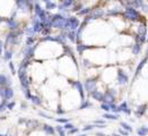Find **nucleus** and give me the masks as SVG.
Here are the masks:
<instances>
[{
	"label": "nucleus",
	"instance_id": "obj_1",
	"mask_svg": "<svg viewBox=\"0 0 148 136\" xmlns=\"http://www.w3.org/2000/svg\"><path fill=\"white\" fill-rule=\"evenodd\" d=\"M27 68L24 67H18V70L16 72V74L18 76V79H19V84H21V88L22 91L23 90H27L29 88L31 85V82H29V78H28V73H27Z\"/></svg>",
	"mask_w": 148,
	"mask_h": 136
},
{
	"label": "nucleus",
	"instance_id": "obj_2",
	"mask_svg": "<svg viewBox=\"0 0 148 136\" xmlns=\"http://www.w3.org/2000/svg\"><path fill=\"white\" fill-rule=\"evenodd\" d=\"M37 49V46H24L22 48V55H23V59L26 60H31L34 56H35V51Z\"/></svg>",
	"mask_w": 148,
	"mask_h": 136
},
{
	"label": "nucleus",
	"instance_id": "obj_3",
	"mask_svg": "<svg viewBox=\"0 0 148 136\" xmlns=\"http://www.w3.org/2000/svg\"><path fill=\"white\" fill-rule=\"evenodd\" d=\"M5 24L9 31H17L21 28V23L16 17H7L5 19Z\"/></svg>",
	"mask_w": 148,
	"mask_h": 136
},
{
	"label": "nucleus",
	"instance_id": "obj_4",
	"mask_svg": "<svg viewBox=\"0 0 148 136\" xmlns=\"http://www.w3.org/2000/svg\"><path fill=\"white\" fill-rule=\"evenodd\" d=\"M12 81L10 76H8L5 73H0V87L5 88V87H12Z\"/></svg>",
	"mask_w": 148,
	"mask_h": 136
},
{
	"label": "nucleus",
	"instance_id": "obj_5",
	"mask_svg": "<svg viewBox=\"0 0 148 136\" xmlns=\"http://www.w3.org/2000/svg\"><path fill=\"white\" fill-rule=\"evenodd\" d=\"M3 95H5V100L7 101H12L14 97H15V91L12 87H5L3 88Z\"/></svg>",
	"mask_w": 148,
	"mask_h": 136
},
{
	"label": "nucleus",
	"instance_id": "obj_6",
	"mask_svg": "<svg viewBox=\"0 0 148 136\" xmlns=\"http://www.w3.org/2000/svg\"><path fill=\"white\" fill-rule=\"evenodd\" d=\"M12 57H14V51L9 49H6L3 50V53H2V58L5 61H12Z\"/></svg>",
	"mask_w": 148,
	"mask_h": 136
},
{
	"label": "nucleus",
	"instance_id": "obj_7",
	"mask_svg": "<svg viewBox=\"0 0 148 136\" xmlns=\"http://www.w3.org/2000/svg\"><path fill=\"white\" fill-rule=\"evenodd\" d=\"M42 129H43V132L47 134V136H52V135H54V133H56V129H54L52 126H50V125H43Z\"/></svg>",
	"mask_w": 148,
	"mask_h": 136
},
{
	"label": "nucleus",
	"instance_id": "obj_8",
	"mask_svg": "<svg viewBox=\"0 0 148 136\" xmlns=\"http://www.w3.org/2000/svg\"><path fill=\"white\" fill-rule=\"evenodd\" d=\"M38 125H40V123L35 119H28V120L26 119V123H25V126L27 128H36Z\"/></svg>",
	"mask_w": 148,
	"mask_h": 136
},
{
	"label": "nucleus",
	"instance_id": "obj_9",
	"mask_svg": "<svg viewBox=\"0 0 148 136\" xmlns=\"http://www.w3.org/2000/svg\"><path fill=\"white\" fill-rule=\"evenodd\" d=\"M23 32H24V34H26V37H34L35 35L32 26H26V27H24L23 28Z\"/></svg>",
	"mask_w": 148,
	"mask_h": 136
},
{
	"label": "nucleus",
	"instance_id": "obj_10",
	"mask_svg": "<svg viewBox=\"0 0 148 136\" xmlns=\"http://www.w3.org/2000/svg\"><path fill=\"white\" fill-rule=\"evenodd\" d=\"M31 102H32L34 106H42V100H41L40 97H37V95H32Z\"/></svg>",
	"mask_w": 148,
	"mask_h": 136
},
{
	"label": "nucleus",
	"instance_id": "obj_11",
	"mask_svg": "<svg viewBox=\"0 0 148 136\" xmlns=\"http://www.w3.org/2000/svg\"><path fill=\"white\" fill-rule=\"evenodd\" d=\"M54 8H57V3L52 2V1H45V9H47V10H52V9H54ZM45 9H44V10H45Z\"/></svg>",
	"mask_w": 148,
	"mask_h": 136
},
{
	"label": "nucleus",
	"instance_id": "obj_12",
	"mask_svg": "<svg viewBox=\"0 0 148 136\" xmlns=\"http://www.w3.org/2000/svg\"><path fill=\"white\" fill-rule=\"evenodd\" d=\"M34 43H35V37H26V39H25V46H34Z\"/></svg>",
	"mask_w": 148,
	"mask_h": 136
},
{
	"label": "nucleus",
	"instance_id": "obj_13",
	"mask_svg": "<svg viewBox=\"0 0 148 136\" xmlns=\"http://www.w3.org/2000/svg\"><path fill=\"white\" fill-rule=\"evenodd\" d=\"M7 103H8L7 100H1V102H0V113H3L7 110Z\"/></svg>",
	"mask_w": 148,
	"mask_h": 136
},
{
	"label": "nucleus",
	"instance_id": "obj_14",
	"mask_svg": "<svg viewBox=\"0 0 148 136\" xmlns=\"http://www.w3.org/2000/svg\"><path fill=\"white\" fill-rule=\"evenodd\" d=\"M23 94H24V97L26 100H31V98H32V93H31V90H29V88L23 90Z\"/></svg>",
	"mask_w": 148,
	"mask_h": 136
},
{
	"label": "nucleus",
	"instance_id": "obj_15",
	"mask_svg": "<svg viewBox=\"0 0 148 136\" xmlns=\"http://www.w3.org/2000/svg\"><path fill=\"white\" fill-rule=\"evenodd\" d=\"M8 68H9V70H10L12 75H15V74H16V68H15V64H14L12 61H9V62H8Z\"/></svg>",
	"mask_w": 148,
	"mask_h": 136
},
{
	"label": "nucleus",
	"instance_id": "obj_16",
	"mask_svg": "<svg viewBox=\"0 0 148 136\" xmlns=\"http://www.w3.org/2000/svg\"><path fill=\"white\" fill-rule=\"evenodd\" d=\"M15 107H16V102L15 101H8V103H7V109L8 110H14Z\"/></svg>",
	"mask_w": 148,
	"mask_h": 136
},
{
	"label": "nucleus",
	"instance_id": "obj_17",
	"mask_svg": "<svg viewBox=\"0 0 148 136\" xmlns=\"http://www.w3.org/2000/svg\"><path fill=\"white\" fill-rule=\"evenodd\" d=\"M56 130L59 133V135L60 136H66L64 129H63V127H61V126H57V127H56Z\"/></svg>",
	"mask_w": 148,
	"mask_h": 136
},
{
	"label": "nucleus",
	"instance_id": "obj_18",
	"mask_svg": "<svg viewBox=\"0 0 148 136\" xmlns=\"http://www.w3.org/2000/svg\"><path fill=\"white\" fill-rule=\"evenodd\" d=\"M38 115L41 116V117H44V118H47V119H51V117H50L49 115H47V113H44L43 111H38Z\"/></svg>",
	"mask_w": 148,
	"mask_h": 136
},
{
	"label": "nucleus",
	"instance_id": "obj_19",
	"mask_svg": "<svg viewBox=\"0 0 148 136\" xmlns=\"http://www.w3.org/2000/svg\"><path fill=\"white\" fill-rule=\"evenodd\" d=\"M73 128H74V126L71 124H68V123L64 124V126H63V129H69V130H70V129H73Z\"/></svg>",
	"mask_w": 148,
	"mask_h": 136
},
{
	"label": "nucleus",
	"instance_id": "obj_20",
	"mask_svg": "<svg viewBox=\"0 0 148 136\" xmlns=\"http://www.w3.org/2000/svg\"><path fill=\"white\" fill-rule=\"evenodd\" d=\"M3 50H5V48H3V42L0 40V57L2 56V53H3Z\"/></svg>",
	"mask_w": 148,
	"mask_h": 136
},
{
	"label": "nucleus",
	"instance_id": "obj_21",
	"mask_svg": "<svg viewBox=\"0 0 148 136\" xmlns=\"http://www.w3.org/2000/svg\"><path fill=\"white\" fill-rule=\"evenodd\" d=\"M57 122H58V123H61V124H67V123H68V119L59 118V119H57Z\"/></svg>",
	"mask_w": 148,
	"mask_h": 136
},
{
	"label": "nucleus",
	"instance_id": "obj_22",
	"mask_svg": "<svg viewBox=\"0 0 148 136\" xmlns=\"http://www.w3.org/2000/svg\"><path fill=\"white\" fill-rule=\"evenodd\" d=\"M21 109H22V110H26V109H27L26 102H22V103H21Z\"/></svg>",
	"mask_w": 148,
	"mask_h": 136
},
{
	"label": "nucleus",
	"instance_id": "obj_23",
	"mask_svg": "<svg viewBox=\"0 0 148 136\" xmlns=\"http://www.w3.org/2000/svg\"><path fill=\"white\" fill-rule=\"evenodd\" d=\"M25 123H26V119L25 118H19L18 119V125H25Z\"/></svg>",
	"mask_w": 148,
	"mask_h": 136
},
{
	"label": "nucleus",
	"instance_id": "obj_24",
	"mask_svg": "<svg viewBox=\"0 0 148 136\" xmlns=\"http://www.w3.org/2000/svg\"><path fill=\"white\" fill-rule=\"evenodd\" d=\"M77 132H78V128H73L69 130V134H76Z\"/></svg>",
	"mask_w": 148,
	"mask_h": 136
},
{
	"label": "nucleus",
	"instance_id": "obj_25",
	"mask_svg": "<svg viewBox=\"0 0 148 136\" xmlns=\"http://www.w3.org/2000/svg\"><path fill=\"white\" fill-rule=\"evenodd\" d=\"M90 129H93V126H86V127L84 128V132H86V130H90Z\"/></svg>",
	"mask_w": 148,
	"mask_h": 136
},
{
	"label": "nucleus",
	"instance_id": "obj_26",
	"mask_svg": "<svg viewBox=\"0 0 148 136\" xmlns=\"http://www.w3.org/2000/svg\"><path fill=\"white\" fill-rule=\"evenodd\" d=\"M5 19H6L5 17H2V16H0V24H1V23H5Z\"/></svg>",
	"mask_w": 148,
	"mask_h": 136
},
{
	"label": "nucleus",
	"instance_id": "obj_27",
	"mask_svg": "<svg viewBox=\"0 0 148 136\" xmlns=\"http://www.w3.org/2000/svg\"><path fill=\"white\" fill-rule=\"evenodd\" d=\"M9 134H2V136H8Z\"/></svg>",
	"mask_w": 148,
	"mask_h": 136
},
{
	"label": "nucleus",
	"instance_id": "obj_28",
	"mask_svg": "<svg viewBox=\"0 0 148 136\" xmlns=\"http://www.w3.org/2000/svg\"><path fill=\"white\" fill-rule=\"evenodd\" d=\"M79 136H86V135H79Z\"/></svg>",
	"mask_w": 148,
	"mask_h": 136
},
{
	"label": "nucleus",
	"instance_id": "obj_29",
	"mask_svg": "<svg viewBox=\"0 0 148 136\" xmlns=\"http://www.w3.org/2000/svg\"><path fill=\"white\" fill-rule=\"evenodd\" d=\"M0 136H2V134H0Z\"/></svg>",
	"mask_w": 148,
	"mask_h": 136
}]
</instances>
